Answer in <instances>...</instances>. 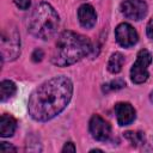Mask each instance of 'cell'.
Returning <instances> with one entry per match:
<instances>
[{
  "mask_svg": "<svg viewBox=\"0 0 153 153\" xmlns=\"http://www.w3.org/2000/svg\"><path fill=\"white\" fill-rule=\"evenodd\" d=\"M72 94L73 84L67 76L51 78L31 93L27 104L29 114L38 122L49 121L68 105Z\"/></svg>",
  "mask_w": 153,
  "mask_h": 153,
  "instance_id": "1",
  "label": "cell"
},
{
  "mask_svg": "<svg viewBox=\"0 0 153 153\" xmlns=\"http://www.w3.org/2000/svg\"><path fill=\"white\" fill-rule=\"evenodd\" d=\"M92 50L91 41L80 33L73 31H63L56 41L51 62L60 67L75 63Z\"/></svg>",
  "mask_w": 153,
  "mask_h": 153,
  "instance_id": "2",
  "label": "cell"
},
{
  "mask_svg": "<svg viewBox=\"0 0 153 153\" xmlns=\"http://www.w3.org/2000/svg\"><path fill=\"white\" fill-rule=\"evenodd\" d=\"M60 18L56 11L48 2L38 4L27 20L29 32L41 39L53 37L59 27Z\"/></svg>",
  "mask_w": 153,
  "mask_h": 153,
  "instance_id": "3",
  "label": "cell"
},
{
  "mask_svg": "<svg viewBox=\"0 0 153 153\" xmlns=\"http://www.w3.org/2000/svg\"><path fill=\"white\" fill-rule=\"evenodd\" d=\"M20 54V37L14 25H8L1 33V56L4 61H13Z\"/></svg>",
  "mask_w": 153,
  "mask_h": 153,
  "instance_id": "4",
  "label": "cell"
},
{
  "mask_svg": "<svg viewBox=\"0 0 153 153\" xmlns=\"http://www.w3.org/2000/svg\"><path fill=\"white\" fill-rule=\"evenodd\" d=\"M152 62V55L148 50L141 49L137 53L136 61L130 69V79L135 84H142L148 79V66Z\"/></svg>",
  "mask_w": 153,
  "mask_h": 153,
  "instance_id": "5",
  "label": "cell"
},
{
  "mask_svg": "<svg viewBox=\"0 0 153 153\" xmlns=\"http://www.w3.org/2000/svg\"><path fill=\"white\" fill-rule=\"evenodd\" d=\"M121 12L128 19L141 20L147 13V4L143 0H124L121 4Z\"/></svg>",
  "mask_w": 153,
  "mask_h": 153,
  "instance_id": "6",
  "label": "cell"
},
{
  "mask_svg": "<svg viewBox=\"0 0 153 153\" xmlns=\"http://www.w3.org/2000/svg\"><path fill=\"white\" fill-rule=\"evenodd\" d=\"M115 37H116L117 43L120 45L124 47V48L133 47L137 42V39H139L136 30L130 24H128V23H121L116 27Z\"/></svg>",
  "mask_w": 153,
  "mask_h": 153,
  "instance_id": "7",
  "label": "cell"
},
{
  "mask_svg": "<svg viewBox=\"0 0 153 153\" xmlns=\"http://www.w3.org/2000/svg\"><path fill=\"white\" fill-rule=\"evenodd\" d=\"M90 133L98 141H105L111 133L110 124L99 115H93L90 120Z\"/></svg>",
  "mask_w": 153,
  "mask_h": 153,
  "instance_id": "8",
  "label": "cell"
},
{
  "mask_svg": "<svg viewBox=\"0 0 153 153\" xmlns=\"http://www.w3.org/2000/svg\"><path fill=\"white\" fill-rule=\"evenodd\" d=\"M115 112L120 126H128L135 120V110L129 103H117Z\"/></svg>",
  "mask_w": 153,
  "mask_h": 153,
  "instance_id": "9",
  "label": "cell"
},
{
  "mask_svg": "<svg viewBox=\"0 0 153 153\" xmlns=\"http://www.w3.org/2000/svg\"><path fill=\"white\" fill-rule=\"evenodd\" d=\"M78 19L84 27L86 29L93 27L97 22V14H96L94 8L88 4L81 5L78 10Z\"/></svg>",
  "mask_w": 153,
  "mask_h": 153,
  "instance_id": "10",
  "label": "cell"
},
{
  "mask_svg": "<svg viewBox=\"0 0 153 153\" xmlns=\"http://www.w3.org/2000/svg\"><path fill=\"white\" fill-rule=\"evenodd\" d=\"M17 128L16 120L10 115H2L0 118V135L2 137H10L14 134Z\"/></svg>",
  "mask_w": 153,
  "mask_h": 153,
  "instance_id": "11",
  "label": "cell"
},
{
  "mask_svg": "<svg viewBox=\"0 0 153 153\" xmlns=\"http://www.w3.org/2000/svg\"><path fill=\"white\" fill-rule=\"evenodd\" d=\"M124 63V56L121 53H114L108 62V71L110 73H120L122 69V66Z\"/></svg>",
  "mask_w": 153,
  "mask_h": 153,
  "instance_id": "12",
  "label": "cell"
},
{
  "mask_svg": "<svg viewBox=\"0 0 153 153\" xmlns=\"http://www.w3.org/2000/svg\"><path fill=\"white\" fill-rule=\"evenodd\" d=\"M17 91L16 84L11 80H2L0 84V96H1V102H5L10 99L11 97L14 96Z\"/></svg>",
  "mask_w": 153,
  "mask_h": 153,
  "instance_id": "13",
  "label": "cell"
},
{
  "mask_svg": "<svg viewBox=\"0 0 153 153\" xmlns=\"http://www.w3.org/2000/svg\"><path fill=\"white\" fill-rule=\"evenodd\" d=\"M124 136L133 146H139L145 142V135L141 131H126Z\"/></svg>",
  "mask_w": 153,
  "mask_h": 153,
  "instance_id": "14",
  "label": "cell"
},
{
  "mask_svg": "<svg viewBox=\"0 0 153 153\" xmlns=\"http://www.w3.org/2000/svg\"><path fill=\"white\" fill-rule=\"evenodd\" d=\"M126 86V82L124 80L122 79H116V80H112L105 85H103V92L108 93V92H111V91H117V90H121Z\"/></svg>",
  "mask_w": 153,
  "mask_h": 153,
  "instance_id": "15",
  "label": "cell"
},
{
  "mask_svg": "<svg viewBox=\"0 0 153 153\" xmlns=\"http://www.w3.org/2000/svg\"><path fill=\"white\" fill-rule=\"evenodd\" d=\"M13 2L19 10H27L30 7L31 0H13Z\"/></svg>",
  "mask_w": 153,
  "mask_h": 153,
  "instance_id": "16",
  "label": "cell"
},
{
  "mask_svg": "<svg viewBox=\"0 0 153 153\" xmlns=\"http://www.w3.org/2000/svg\"><path fill=\"white\" fill-rule=\"evenodd\" d=\"M43 56H44V53H43L42 49H36V50L32 53V55H31L32 61H35V62H39V61H42Z\"/></svg>",
  "mask_w": 153,
  "mask_h": 153,
  "instance_id": "17",
  "label": "cell"
},
{
  "mask_svg": "<svg viewBox=\"0 0 153 153\" xmlns=\"http://www.w3.org/2000/svg\"><path fill=\"white\" fill-rule=\"evenodd\" d=\"M0 151H1V152H16L17 149H16L12 145H10V143H7V142H1V145H0Z\"/></svg>",
  "mask_w": 153,
  "mask_h": 153,
  "instance_id": "18",
  "label": "cell"
},
{
  "mask_svg": "<svg viewBox=\"0 0 153 153\" xmlns=\"http://www.w3.org/2000/svg\"><path fill=\"white\" fill-rule=\"evenodd\" d=\"M146 32H147L148 38L153 39V18L149 19V22H148V24H147V27H146Z\"/></svg>",
  "mask_w": 153,
  "mask_h": 153,
  "instance_id": "19",
  "label": "cell"
},
{
  "mask_svg": "<svg viewBox=\"0 0 153 153\" xmlns=\"http://www.w3.org/2000/svg\"><path fill=\"white\" fill-rule=\"evenodd\" d=\"M62 152L65 153V152H75V146H74V143L73 142H67V143H65V146H63V148H62Z\"/></svg>",
  "mask_w": 153,
  "mask_h": 153,
  "instance_id": "20",
  "label": "cell"
},
{
  "mask_svg": "<svg viewBox=\"0 0 153 153\" xmlns=\"http://www.w3.org/2000/svg\"><path fill=\"white\" fill-rule=\"evenodd\" d=\"M90 152H102V149H91Z\"/></svg>",
  "mask_w": 153,
  "mask_h": 153,
  "instance_id": "21",
  "label": "cell"
},
{
  "mask_svg": "<svg viewBox=\"0 0 153 153\" xmlns=\"http://www.w3.org/2000/svg\"><path fill=\"white\" fill-rule=\"evenodd\" d=\"M151 100H152V102H153V92H152V93H151Z\"/></svg>",
  "mask_w": 153,
  "mask_h": 153,
  "instance_id": "22",
  "label": "cell"
}]
</instances>
